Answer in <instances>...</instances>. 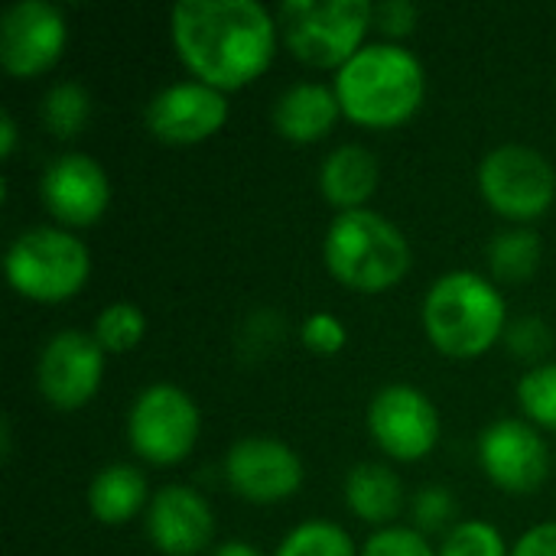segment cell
I'll use <instances>...</instances> for the list:
<instances>
[{"mask_svg": "<svg viewBox=\"0 0 556 556\" xmlns=\"http://www.w3.org/2000/svg\"><path fill=\"white\" fill-rule=\"evenodd\" d=\"M169 33L189 72L218 91L257 78L277 49V23L257 0H179Z\"/></svg>", "mask_w": 556, "mask_h": 556, "instance_id": "cell-1", "label": "cell"}, {"mask_svg": "<svg viewBox=\"0 0 556 556\" xmlns=\"http://www.w3.org/2000/svg\"><path fill=\"white\" fill-rule=\"evenodd\" d=\"M424 65L397 42L362 46L336 75L342 111L365 127H394L417 114L424 101Z\"/></svg>", "mask_w": 556, "mask_h": 556, "instance_id": "cell-2", "label": "cell"}, {"mask_svg": "<svg viewBox=\"0 0 556 556\" xmlns=\"http://www.w3.org/2000/svg\"><path fill=\"white\" fill-rule=\"evenodd\" d=\"M424 326L440 352L453 358L482 355L502 339L505 296L482 274L453 270L430 287L424 300Z\"/></svg>", "mask_w": 556, "mask_h": 556, "instance_id": "cell-3", "label": "cell"}, {"mask_svg": "<svg viewBox=\"0 0 556 556\" xmlns=\"http://www.w3.org/2000/svg\"><path fill=\"white\" fill-rule=\"evenodd\" d=\"M326 267L358 293L394 287L410 267V244L397 225L371 208L339 212L326 231Z\"/></svg>", "mask_w": 556, "mask_h": 556, "instance_id": "cell-4", "label": "cell"}, {"mask_svg": "<svg viewBox=\"0 0 556 556\" xmlns=\"http://www.w3.org/2000/svg\"><path fill=\"white\" fill-rule=\"evenodd\" d=\"M375 7L368 0H287L280 3V26L290 52L309 65H345L365 39Z\"/></svg>", "mask_w": 556, "mask_h": 556, "instance_id": "cell-5", "label": "cell"}, {"mask_svg": "<svg viewBox=\"0 0 556 556\" xmlns=\"http://www.w3.org/2000/svg\"><path fill=\"white\" fill-rule=\"evenodd\" d=\"M88 248L52 225L23 231L7 251V280L16 293L42 303L78 293L88 280Z\"/></svg>", "mask_w": 556, "mask_h": 556, "instance_id": "cell-6", "label": "cell"}, {"mask_svg": "<svg viewBox=\"0 0 556 556\" xmlns=\"http://www.w3.org/2000/svg\"><path fill=\"white\" fill-rule=\"evenodd\" d=\"M479 186L485 202L505 218H538L556 195V173L551 160L525 143H505L492 150L479 166Z\"/></svg>", "mask_w": 556, "mask_h": 556, "instance_id": "cell-7", "label": "cell"}, {"mask_svg": "<svg viewBox=\"0 0 556 556\" xmlns=\"http://www.w3.org/2000/svg\"><path fill=\"white\" fill-rule=\"evenodd\" d=\"M127 437L147 463H179L195 446L199 410L182 388L150 384L137 394L127 414Z\"/></svg>", "mask_w": 556, "mask_h": 556, "instance_id": "cell-8", "label": "cell"}, {"mask_svg": "<svg viewBox=\"0 0 556 556\" xmlns=\"http://www.w3.org/2000/svg\"><path fill=\"white\" fill-rule=\"evenodd\" d=\"M368 427L378 446L394 459H420L440 440V414L414 384H388L371 397Z\"/></svg>", "mask_w": 556, "mask_h": 556, "instance_id": "cell-9", "label": "cell"}, {"mask_svg": "<svg viewBox=\"0 0 556 556\" xmlns=\"http://www.w3.org/2000/svg\"><path fill=\"white\" fill-rule=\"evenodd\" d=\"M65 16L49 0H16L0 16V62L10 75H39L65 49Z\"/></svg>", "mask_w": 556, "mask_h": 556, "instance_id": "cell-10", "label": "cell"}, {"mask_svg": "<svg viewBox=\"0 0 556 556\" xmlns=\"http://www.w3.org/2000/svg\"><path fill=\"white\" fill-rule=\"evenodd\" d=\"M104 375V349L94 336L65 329L52 336L39 355V391L52 407L75 410L94 397Z\"/></svg>", "mask_w": 556, "mask_h": 556, "instance_id": "cell-11", "label": "cell"}, {"mask_svg": "<svg viewBox=\"0 0 556 556\" xmlns=\"http://www.w3.org/2000/svg\"><path fill=\"white\" fill-rule=\"evenodd\" d=\"M225 476L241 498L254 505H277L303 485V463L274 437H244L228 450Z\"/></svg>", "mask_w": 556, "mask_h": 556, "instance_id": "cell-12", "label": "cell"}, {"mask_svg": "<svg viewBox=\"0 0 556 556\" xmlns=\"http://www.w3.org/2000/svg\"><path fill=\"white\" fill-rule=\"evenodd\" d=\"M228 101L205 81H176L156 91L147 104V127L169 143H195L222 130Z\"/></svg>", "mask_w": 556, "mask_h": 556, "instance_id": "cell-13", "label": "cell"}, {"mask_svg": "<svg viewBox=\"0 0 556 556\" xmlns=\"http://www.w3.org/2000/svg\"><path fill=\"white\" fill-rule=\"evenodd\" d=\"M479 463L485 476L505 492H534L551 469L547 446L525 420H495L479 440Z\"/></svg>", "mask_w": 556, "mask_h": 556, "instance_id": "cell-14", "label": "cell"}, {"mask_svg": "<svg viewBox=\"0 0 556 556\" xmlns=\"http://www.w3.org/2000/svg\"><path fill=\"white\" fill-rule=\"evenodd\" d=\"M42 202L65 225H91L111 202L108 173L85 153H65L42 173Z\"/></svg>", "mask_w": 556, "mask_h": 556, "instance_id": "cell-15", "label": "cell"}, {"mask_svg": "<svg viewBox=\"0 0 556 556\" xmlns=\"http://www.w3.org/2000/svg\"><path fill=\"white\" fill-rule=\"evenodd\" d=\"M147 534L166 556H195L208 547L215 518L208 502L186 485H166L153 495L147 511Z\"/></svg>", "mask_w": 556, "mask_h": 556, "instance_id": "cell-16", "label": "cell"}, {"mask_svg": "<svg viewBox=\"0 0 556 556\" xmlns=\"http://www.w3.org/2000/svg\"><path fill=\"white\" fill-rule=\"evenodd\" d=\"M342 104L336 98V88H326L319 81H296L287 88L274 104V124L287 140L309 143L332 130Z\"/></svg>", "mask_w": 556, "mask_h": 556, "instance_id": "cell-17", "label": "cell"}, {"mask_svg": "<svg viewBox=\"0 0 556 556\" xmlns=\"http://www.w3.org/2000/svg\"><path fill=\"white\" fill-rule=\"evenodd\" d=\"M323 195L339 205L342 212H352L368 202V195L378 186V160L362 143H342L336 147L319 169Z\"/></svg>", "mask_w": 556, "mask_h": 556, "instance_id": "cell-18", "label": "cell"}, {"mask_svg": "<svg viewBox=\"0 0 556 556\" xmlns=\"http://www.w3.org/2000/svg\"><path fill=\"white\" fill-rule=\"evenodd\" d=\"M345 498H349V508L362 521L384 525V521L397 518V511L404 505V489H401V479L388 466L362 463L345 479Z\"/></svg>", "mask_w": 556, "mask_h": 556, "instance_id": "cell-19", "label": "cell"}, {"mask_svg": "<svg viewBox=\"0 0 556 556\" xmlns=\"http://www.w3.org/2000/svg\"><path fill=\"white\" fill-rule=\"evenodd\" d=\"M147 502V479L117 463V466H108L104 472L94 476L91 489H88V505H91V515L104 525H124L130 521Z\"/></svg>", "mask_w": 556, "mask_h": 556, "instance_id": "cell-20", "label": "cell"}, {"mask_svg": "<svg viewBox=\"0 0 556 556\" xmlns=\"http://www.w3.org/2000/svg\"><path fill=\"white\" fill-rule=\"evenodd\" d=\"M538 261H541V238L531 228L502 231L489 244V264H492L495 277H502V280L531 277L538 270Z\"/></svg>", "mask_w": 556, "mask_h": 556, "instance_id": "cell-21", "label": "cell"}, {"mask_svg": "<svg viewBox=\"0 0 556 556\" xmlns=\"http://www.w3.org/2000/svg\"><path fill=\"white\" fill-rule=\"evenodd\" d=\"M91 114V98L78 81H59L42 98V121L55 137H75Z\"/></svg>", "mask_w": 556, "mask_h": 556, "instance_id": "cell-22", "label": "cell"}, {"mask_svg": "<svg viewBox=\"0 0 556 556\" xmlns=\"http://www.w3.org/2000/svg\"><path fill=\"white\" fill-rule=\"evenodd\" d=\"M277 556H355V544L339 525L306 521L280 541Z\"/></svg>", "mask_w": 556, "mask_h": 556, "instance_id": "cell-23", "label": "cell"}, {"mask_svg": "<svg viewBox=\"0 0 556 556\" xmlns=\"http://www.w3.org/2000/svg\"><path fill=\"white\" fill-rule=\"evenodd\" d=\"M147 319L134 303H111L98 323H94V339L104 352H127L143 339Z\"/></svg>", "mask_w": 556, "mask_h": 556, "instance_id": "cell-24", "label": "cell"}, {"mask_svg": "<svg viewBox=\"0 0 556 556\" xmlns=\"http://www.w3.org/2000/svg\"><path fill=\"white\" fill-rule=\"evenodd\" d=\"M518 401L525 414L556 430V365H538L518 381Z\"/></svg>", "mask_w": 556, "mask_h": 556, "instance_id": "cell-25", "label": "cell"}, {"mask_svg": "<svg viewBox=\"0 0 556 556\" xmlns=\"http://www.w3.org/2000/svg\"><path fill=\"white\" fill-rule=\"evenodd\" d=\"M440 556H508L502 534L485 521H459L450 528Z\"/></svg>", "mask_w": 556, "mask_h": 556, "instance_id": "cell-26", "label": "cell"}, {"mask_svg": "<svg viewBox=\"0 0 556 556\" xmlns=\"http://www.w3.org/2000/svg\"><path fill=\"white\" fill-rule=\"evenodd\" d=\"M362 556H440L424 534H417L414 528H384L378 531Z\"/></svg>", "mask_w": 556, "mask_h": 556, "instance_id": "cell-27", "label": "cell"}, {"mask_svg": "<svg viewBox=\"0 0 556 556\" xmlns=\"http://www.w3.org/2000/svg\"><path fill=\"white\" fill-rule=\"evenodd\" d=\"M414 518H417V528H424V531H443V528L456 518L453 492L443 489V485L424 489V492L414 498Z\"/></svg>", "mask_w": 556, "mask_h": 556, "instance_id": "cell-28", "label": "cell"}, {"mask_svg": "<svg viewBox=\"0 0 556 556\" xmlns=\"http://www.w3.org/2000/svg\"><path fill=\"white\" fill-rule=\"evenodd\" d=\"M303 342L313 349V352H339L345 345V326L332 316V313H313L306 323H303Z\"/></svg>", "mask_w": 556, "mask_h": 556, "instance_id": "cell-29", "label": "cell"}, {"mask_svg": "<svg viewBox=\"0 0 556 556\" xmlns=\"http://www.w3.org/2000/svg\"><path fill=\"white\" fill-rule=\"evenodd\" d=\"M508 345L515 352L534 358V355H541V352L551 349V329L541 319H521V323H515L508 329Z\"/></svg>", "mask_w": 556, "mask_h": 556, "instance_id": "cell-30", "label": "cell"}, {"mask_svg": "<svg viewBox=\"0 0 556 556\" xmlns=\"http://www.w3.org/2000/svg\"><path fill=\"white\" fill-rule=\"evenodd\" d=\"M375 23L388 36H407L417 23V7L410 0H384L375 7Z\"/></svg>", "mask_w": 556, "mask_h": 556, "instance_id": "cell-31", "label": "cell"}, {"mask_svg": "<svg viewBox=\"0 0 556 556\" xmlns=\"http://www.w3.org/2000/svg\"><path fill=\"white\" fill-rule=\"evenodd\" d=\"M511 556H556V521L531 528L518 544Z\"/></svg>", "mask_w": 556, "mask_h": 556, "instance_id": "cell-32", "label": "cell"}, {"mask_svg": "<svg viewBox=\"0 0 556 556\" xmlns=\"http://www.w3.org/2000/svg\"><path fill=\"white\" fill-rule=\"evenodd\" d=\"M13 147H16V121H13L10 111H3V114H0V153L10 156Z\"/></svg>", "mask_w": 556, "mask_h": 556, "instance_id": "cell-33", "label": "cell"}, {"mask_svg": "<svg viewBox=\"0 0 556 556\" xmlns=\"http://www.w3.org/2000/svg\"><path fill=\"white\" fill-rule=\"evenodd\" d=\"M215 556H261L251 544H244V541H228V544H222Z\"/></svg>", "mask_w": 556, "mask_h": 556, "instance_id": "cell-34", "label": "cell"}]
</instances>
